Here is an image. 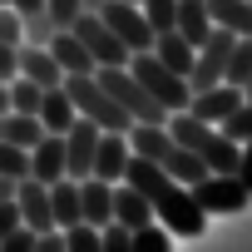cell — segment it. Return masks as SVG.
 Masks as SVG:
<instances>
[{
    "label": "cell",
    "mask_w": 252,
    "mask_h": 252,
    "mask_svg": "<svg viewBox=\"0 0 252 252\" xmlns=\"http://www.w3.org/2000/svg\"><path fill=\"white\" fill-rule=\"evenodd\" d=\"M74 119H79V109H74V99L64 94V84L45 89V99H40V124H45V134H64Z\"/></svg>",
    "instance_id": "obj_16"
},
{
    "label": "cell",
    "mask_w": 252,
    "mask_h": 252,
    "mask_svg": "<svg viewBox=\"0 0 252 252\" xmlns=\"http://www.w3.org/2000/svg\"><path fill=\"white\" fill-rule=\"evenodd\" d=\"M15 208H20V222H25V227H35V232H50V227H55V213H50V183L20 178V183H15Z\"/></svg>",
    "instance_id": "obj_6"
},
{
    "label": "cell",
    "mask_w": 252,
    "mask_h": 252,
    "mask_svg": "<svg viewBox=\"0 0 252 252\" xmlns=\"http://www.w3.org/2000/svg\"><path fill=\"white\" fill-rule=\"evenodd\" d=\"M55 40V20L40 10V15H25V45H50Z\"/></svg>",
    "instance_id": "obj_32"
},
{
    "label": "cell",
    "mask_w": 252,
    "mask_h": 252,
    "mask_svg": "<svg viewBox=\"0 0 252 252\" xmlns=\"http://www.w3.org/2000/svg\"><path fill=\"white\" fill-rule=\"evenodd\" d=\"M45 50L55 55V64H60L64 74H94V55L79 45V35H74V30H55V40H50Z\"/></svg>",
    "instance_id": "obj_12"
},
{
    "label": "cell",
    "mask_w": 252,
    "mask_h": 252,
    "mask_svg": "<svg viewBox=\"0 0 252 252\" xmlns=\"http://www.w3.org/2000/svg\"><path fill=\"white\" fill-rule=\"evenodd\" d=\"M134 252H173V232L163 222H144L134 227Z\"/></svg>",
    "instance_id": "obj_25"
},
{
    "label": "cell",
    "mask_w": 252,
    "mask_h": 252,
    "mask_svg": "<svg viewBox=\"0 0 252 252\" xmlns=\"http://www.w3.org/2000/svg\"><path fill=\"white\" fill-rule=\"evenodd\" d=\"M173 30L198 50L208 35H213V15H208V0H178V15H173Z\"/></svg>",
    "instance_id": "obj_15"
},
{
    "label": "cell",
    "mask_w": 252,
    "mask_h": 252,
    "mask_svg": "<svg viewBox=\"0 0 252 252\" xmlns=\"http://www.w3.org/2000/svg\"><path fill=\"white\" fill-rule=\"evenodd\" d=\"M242 94H247V99H252V74H247V84H242Z\"/></svg>",
    "instance_id": "obj_42"
},
{
    "label": "cell",
    "mask_w": 252,
    "mask_h": 252,
    "mask_svg": "<svg viewBox=\"0 0 252 252\" xmlns=\"http://www.w3.org/2000/svg\"><path fill=\"white\" fill-rule=\"evenodd\" d=\"M124 163H129V134H99V149H94V178L104 183H124Z\"/></svg>",
    "instance_id": "obj_9"
},
{
    "label": "cell",
    "mask_w": 252,
    "mask_h": 252,
    "mask_svg": "<svg viewBox=\"0 0 252 252\" xmlns=\"http://www.w3.org/2000/svg\"><path fill=\"white\" fill-rule=\"evenodd\" d=\"M0 178H30V149H20V144H5L0 139Z\"/></svg>",
    "instance_id": "obj_26"
},
{
    "label": "cell",
    "mask_w": 252,
    "mask_h": 252,
    "mask_svg": "<svg viewBox=\"0 0 252 252\" xmlns=\"http://www.w3.org/2000/svg\"><path fill=\"white\" fill-rule=\"evenodd\" d=\"M35 237H40V232L20 222V227H15L10 237H0V252H35Z\"/></svg>",
    "instance_id": "obj_34"
},
{
    "label": "cell",
    "mask_w": 252,
    "mask_h": 252,
    "mask_svg": "<svg viewBox=\"0 0 252 252\" xmlns=\"http://www.w3.org/2000/svg\"><path fill=\"white\" fill-rule=\"evenodd\" d=\"M99 252H134V232L124 227V222L99 227Z\"/></svg>",
    "instance_id": "obj_30"
},
{
    "label": "cell",
    "mask_w": 252,
    "mask_h": 252,
    "mask_svg": "<svg viewBox=\"0 0 252 252\" xmlns=\"http://www.w3.org/2000/svg\"><path fill=\"white\" fill-rule=\"evenodd\" d=\"M237 178H242V188L252 193V139L242 144V154H237Z\"/></svg>",
    "instance_id": "obj_37"
},
{
    "label": "cell",
    "mask_w": 252,
    "mask_h": 252,
    "mask_svg": "<svg viewBox=\"0 0 252 252\" xmlns=\"http://www.w3.org/2000/svg\"><path fill=\"white\" fill-rule=\"evenodd\" d=\"M237 154H242V144H232L222 129H213L208 144L198 149V158L208 163V173H237Z\"/></svg>",
    "instance_id": "obj_20"
},
{
    "label": "cell",
    "mask_w": 252,
    "mask_h": 252,
    "mask_svg": "<svg viewBox=\"0 0 252 252\" xmlns=\"http://www.w3.org/2000/svg\"><path fill=\"white\" fill-rule=\"evenodd\" d=\"M79 10H84V0H45V15L55 20V30H69L79 20Z\"/></svg>",
    "instance_id": "obj_31"
},
{
    "label": "cell",
    "mask_w": 252,
    "mask_h": 252,
    "mask_svg": "<svg viewBox=\"0 0 252 252\" xmlns=\"http://www.w3.org/2000/svg\"><path fill=\"white\" fill-rule=\"evenodd\" d=\"M99 5H104V0H84V10H99Z\"/></svg>",
    "instance_id": "obj_41"
},
{
    "label": "cell",
    "mask_w": 252,
    "mask_h": 252,
    "mask_svg": "<svg viewBox=\"0 0 252 252\" xmlns=\"http://www.w3.org/2000/svg\"><path fill=\"white\" fill-rule=\"evenodd\" d=\"M99 20L129 45V55L154 50V30H149V20H144V10L134 5V0H104V5H99Z\"/></svg>",
    "instance_id": "obj_3"
},
{
    "label": "cell",
    "mask_w": 252,
    "mask_h": 252,
    "mask_svg": "<svg viewBox=\"0 0 252 252\" xmlns=\"http://www.w3.org/2000/svg\"><path fill=\"white\" fill-rule=\"evenodd\" d=\"M15 79V45L0 40V84H10Z\"/></svg>",
    "instance_id": "obj_38"
},
{
    "label": "cell",
    "mask_w": 252,
    "mask_h": 252,
    "mask_svg": "<svg viewBox=\"0 0 252 252\" xmlns=\"http://www.w3.org/2000/svg\"><path fill=\"white\" fill-rule=\"evenodd\" d=\"M0 114H10V84H0Z\"/></svg>",
    "instance_id": "obj_40"
},
{
    "label": "cell",
    "mask_w": 252,
    "mask_h": 252,
    "mask_svg": "<svg viewBox=\"0 0 252 252\" xmlns=\"http://www.w3.org/2000/svg\"><path fill=\"white\" fill-rule=\"evenodd\" d=\"M35 252H64V227H50L35 237Z\"/></svg>",
    "instance_id": "obj_36"
},
{
    "label": "cell",
    "mask_w": 252,
    "mask_h": 252,
    "mask_svg": "<svg viewBox=\"0 0 252 252\" xmlns=\"http://www.w3.org/2000/svg\"><path fill=\"white\" fill-rule=\"evenodd\" d=\"M99 124L94 119H74L69 129H64V173L69 178H89V168H94V149H99Z\"/></svg>",
    "instance_id": "obj_5"
},
{
    "label": "cell",
    "mask_w": 252,
    "mask_h": 252,
    "mask_svg": "<svg viewBox=\"0 0 252 252\" xmlns=\"http://www.w3.org/2000/svg\"><path fill=\"white\" fill-rule=\"evenodd\" d=\"M50 213H55V227H74V222H84V208H79V178H60V183H50Z\"/></svg>",
    "instance_id": "obj_17"
},
{
    "label": "cell",
    "mask_w": 252,
    "mask_h": 252,
    "mask_svg": "<svg viewBox=\"0 0 252 252\" xmlns=\"http://www.w3.org/2000/svg\"><path fill=\"white\" fill-rule=\"evenodd\" d=\"M0 139L5 144H20V149H35L40 139H45V124H40V114H0Z\"/></svg>",
    "instance_id": "obj_18"
},
{
    "label": "cell",
    "mask_w": 252,
    "mask_h": 252,
    "mask_svg": "<svg viewBox=\"0 0 252 252\" xmlns=\"http://www.w3.org/2000/svg\"><path fill=\"white\" fill-rule=\"evenodd\" d=\"M193 198H198L203 213H242L252 203V193L242 188L237 173H208V178H198L193 183Z\"/></svg>",
    "instance_id": "obj_4"
},
{
    "label": "cell",
    "mask_w": 252,
    "mask_h": 252,
    "mask_svg": "<svg viewBox=\"0 0 252 252\" xmlns=\"http://www.w3.org/2000/svg\"><path fill=\"white\" fill-rule=\"evenodd\" d=\"M154 55H158L173 74H183V79H188V69H193V55H198V50H193L178 30H163V35H154Z\"/></svg>",
    "instance_id": "obj_19"
},
{
    "label": "cell",
    "mask_w": 252,
    "mask_h": 252,
    "mask_svg": "<svg viewBox=\"0 0 252 252\" xmlns=\"http://www.w3.org/2000/svg\"><path fill=\"white\" fill-rule=\"evenodd\" d=\"M40 99H45V89L35 79H25V74L10 79V109L15 114H40Z\"/></svg>",
    "instance_id": "obj_24"
},
{
    "label": "cell",
    "mask_w": 252,
    "mask_h": 252,
    "mask_svg": "<svg viewBox=\"0 0 252 252\" xmlns=\"http://www.w3.org/2000/svg\"><path fill=\"white\" fill-rule=\"evenodd\" d=\"M15 74H25V79H35L40 89H55V84H64V69L55 64V55L45 50V45H15Z\"/></svg>",
    "instance_id": "obj_8"
},
{
    "label": "cell",
    "mask_w": 252,
    "mask_h": 252,
    "mask_svg": "<svg viewBox=\"0 0 252 252\" xmlns=\"http://www.w3.org/2000/svg\"><path fill=\"white\" fill-rule=\"evenodd\" d=\"M163 168H168V178H173V183H183V188H193L198 178H208V163H203L193 149H183V144H173V149H168Z\"/></svg>",
    "instance_id": "obj_22"
},
{
    "label": "cell",
    "mask_w": 252,
    "mask_h": 252,
    "mask_svg": "<svg viewBox=\"0 0 252 252\" xmlns=\"http://www.w3.org/2000/svg\"><path fill=\"white\" fill-rule=\"evenodd\" d=\"M5 198H15V178H0V203Z\"/></svg>",
    "instance_id": "obj_39"
},
{
    "label": "cell",
    "mask_w": 252,
    "mask_h": 252,
    "mask_svg": "<svg viewBox=\"0 0 252 252\" xmlns=\"http://www.w3.org/2000/svg\"><path fill=\"white\" fill-rule=\"evenodd\" d=\"M139 10H144L149 30H154V35H163V30H173V15H178V0H139Z\"/></svg>",
    "instance_id": "obj_27"
},
{
    "label": "cell",
    "mask_w": 252,
    "mask_h": 252,
    "mask_svg": "<svg viewBox=\"0 0 252 252\" xmlns=\"http://www.w3.org/2000/svg\"><path fill=\"white\" fill-rule=\"evenodd\" d=\"M247 74H252V35H237V45H232V55H227V74H222V84H247Z\"/></svg>",
    "instance_id": "obj_23"
},
{
    "label": "cell",
    "mask_w": 252,
    "mask_h": 252,
    "mask_svg": "<svg viewBox=\"0 0 252 252\" xmlns=\"http://www.w3.org/2000/svg\"><path fill=\"white\" fill-rule=\"evenodd\" d=\"M114 222H124V227H144V222H154V208H149V198L134 188V183H114Z\"/></svg>",
    "instance_id": "obj_13"
},
{
    "label": "cell",
    "mask_w": 252,
    "mask_h": 252,
    "mask_svg": "<svg viewBox=\"0 0 252 252\" xmlns=\"http://www.w3.org/2000/svg\"><path fill=\"white\" fill-rule=\"evenodd\" d=\"M30 178H40V183L69 178V173H64V134H45V139L30 149Z\"/></svg>",
    "instance_id": "obj_10"
},
{
    "label": "cell",
    "mask_w": 252,
    "mask_h": 252,
    "mask_svg": "<svg viewBox=\"0 0 252 252\" xmlns=\"http://www.w3.org/2000/svg\"><path fill=\"white\" fill-rule=\"evenodd\" d=\"M20 227V208H15V198H5V203H0V237H10Z\"/></svg>",
    "instance_id": "obj_35"
},
{
    "label": "cell",
    "mask_w": 252,
    "mask_h": 252,
    "mask_svg": "<svg viewBox=\"0 0 252 252\" xmlns=\"http://www.w3.org/2000/svg\"><path fill=\"white\" fill-rule=\"evenodd\" d=\"M134 5H139V0H134Z\"/></svg>",
    "instance_id": "obj_44"
},
{
    "label": "cell",
    "mask_w": 252,
    "mask_h": 252,
    "mask_svg": "<svg viewBox=\"0 0 252 252\" xmlns=\"http://www.w3.org/2000/svg\"><path fill=\"white\" fill-rule=\"evenodd\" d=\"M0 40H5V45H20V40H25V20L15 15V5H10V10L0 5Z\"/></svg>",
    "instance_id": "obj_33"
},
{
    "label": "cell",
    "mask_w": 252,
    "mask_h": 252,
    "mask_svg": "<svg viewBox=\"0 0 252 252\" xmlns=\"http://www.w3.org/2000/svg\"><path fill=\"white\" fill-rule=\"evenodd\" d=\"M218 129H222L232 144H247V139H252V99H242V104H237V109L218 124Z\"/></svg>",
    "instance_id": "obj_28"
},
{
    "label": "cell",
    "mask_w": 252,
    "mask_h": 252,
    "mask_svg": "<svg viewBox=\"0 0 252 252\" xmlns=\"http://www.w3.org/2000/svg\"><path fill=\"white\" fill-rule=\"evenodd\" d=\"M168 149H173V134H168V124H134V129H129V154L163 163V158H168Z\"/></svg>",
    "instance_id": "obj_14"
},
{
    "label": "cell",
    "mask_w": 252,
    "mask_h": 252,
    "mask_svg": "<svg viewBox=\"0 0 252 252\" xmlns=\"http://www.w3.org/2000/svg\"><path fill=\"white\" fill-rule=\"evenodd\" d=\"M0 5H15V0H0Z\"/></svg>",
    "instance_id": "obj_43"
},
{
    "label": "cell",
    "mask_w": 252,
    "mask_h": 252,
    "mask_svg": "<svg viewBox=\"0 0 252 252\" xmlns=\"http://www.w3.org/2000/svg\"><path fill=\"white\" fill-rule=\"evenodd\" d=\"M69 30H74L79 45L94 55V69H99V64H129V45H124V40L99 20V10H79V20H74Z\"/></svg>",
    "instance_id": "obj_2"
},
{
    "label": "cell",
    "mask_w": 252,
    "mask_h": 252,
    "mask_svg": "<svg viewBox=\"0 0 252 252\" xmlns=\"http://www.w3.org/2000/svg\"><path fill=\"white\" fill-rule=\"evenodd\" d=\"M79 208H84V222H94V227H109L114 222V183H104V178H79Z\"/></svg>",
    "instance_id": "obj_11"
},
{
    "label": "cell",
    "mask_w": 252,
    "mask_h": 252,
    "mask_svg": "<svg viewBox=\"0 0 252 252\" xmlns=\"http://www.w3.org/2000/svg\"><path fill=\"white\" fill-rule=\"evenodd\" d=\"M208 15L232 35H252V0H208Z\"/></svg>",
    "instance_id": "obj_21"
},
{
    "label": "cell",
    "mask_w": 252,
    "mask_h": 252,
    "mask_svg": "<svg viewBox=\"0 0 252 252\" xmlns=\"http://www.w3.org/2000/svg\"><path fill=\"white\" fill-rule=\"evenodd\" d=\"M64 252H99V227H94V222L64 227Z\"/></svg>",
    "instance_id": "obj_29"
},
{
    "label": "cell",
    "mask_w": 252,
    "mask_h": 252,
    "mask_svg": "<svg viewBox=\"0 0 252 252\" xmlns=\"http://www.w3.org/2000/svg\"><path fill=\"white\" fill-rule=\"evenodd\" d=\"M242 99H247V94H242L237 84H213V89H198V94L188 99V114H198L203 124H213V129H218V124H222Z\"/></svg>",
    "instance_id": "obj_7"
},
{
    "label": "cell",
    "mask_w": 252,
    "mask_h": 252,
    "mask_svg": "<svg viewBox=\"0 0 252 252\" xmlns=\"http://www.w3.org/2000/svg\"><path fill=\"white\" fill-rule=\"evenodd\" d=\"M129 74L168 109V114H178V109H188V99H193V89H188V79L183 74H173L154 50H139V55H129Z\"/></svg>",
    "instance_id": "obj_1"
}]
</instances>
